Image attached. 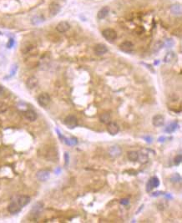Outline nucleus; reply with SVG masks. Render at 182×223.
Here are the masks:
<instances>
[{
    "label": "nucleus",
    "mask_w": 182,
    "mask_h": 223,
    "mask_svg": "<svg viewBox=\"0 0 182 223\" xmlns=\"http://www.w3.org/2000/svg\"><path fill=\"white\" fill-rule=\"evenodd\" d=\"M163 47H164V42L161 41V40L157 41L156 44H155V45H154V52H158V51H160Z\"/></svg>",
    "instance_id": "26"
},
{
    "label": "nucleus",
    "mask_w": 182,
    "mask_h": 223,
    "mask_svg": "<svg viewBox=\"0 0 182 223\" xmlns=\"http://www.w3.org/2000/svg\"><path fill=\"white\" fill-rule=\"evenodd\" d=\"M94 51L97 55H103V54L108 52V48H107V46L105 44H96L94 46Z\"/></svg>",
    "instance_id": "13"
},
{
    "label": "nucleus",
    "mask_w": 182,
    "mask_h": 223,
    "mask_svg": "<svg viewBox=\"0 0 182 223\" xmlns=\"http://www.w3.org/2000/svg\"><path fill=\"white\" fill-rule=\"evenodd\" d=\"M120 49L121 51L126 53V54H130V53L133 52V50H134V44H132V42L125 41L120 44Z\"/></svg>",
    "instance_id": "7"
},
{
    "label": "nucleus",
    "mask_w": 182,
    "mask_h": 223,
    "mask_svg": "<svg viewBox=\"0 0 182 223\" xmlns=\"http://www.w3.org/2000/svg\"><path fill=\"white\" fill-rule=\"evenodd\" d=\"M159 186H160V181H159L158 177H151V179L149 180V182H147V185H146V192L150 193L153 189L158 187Z\"/></svg>",
    "instance_id": "6"
},
{
    "label": "nucleus",
    "mask_w": 182,
    "mask_h": 223,
    "mask_svg": "<svg viewBox=\"0 0 182 223\" xmlns=\"http://www.w3.org/2000/svg\"><path fill=\"white\" fill-rule=\"evenodd\" d=\"M163 196H165V197L167 198V199H173V197H172L171 195V194H168V193H165Z\"/></svg>",
    "instance_id": "36"
},
{
    "label": "nucleus",
    "mask_w": 182,
    "mask_h": 223,
    "mask_svg": "<svg viewBox=\"0 0 182 223\" xmlns=\"http://www.w3.org/2000/svg\"><path fill=\"white\" fill-rule=\"evenodd\" d=\"M107 130L111 135H117L120 131V126L115 122H109L108 124Z\"/></svg>",
    "instance_id": "12"
},
{
    "label": "nucleus",
    "mask_w": 182,
    "mask_h": 223,
    "mask_svg": "<svg viewBox=\"0 0 182 223\" xmlns=\"http://www.w3.org/2000/svg\"><path fill=\"white\" fill-rule=\"evenodd\" d=\"M164 194H165V192H153L152 194H151V197H160V196H161V195H164Z\"/></svg>",
    "instance_id": "31"
},
{
    "label": "nucleus",
    "mask_w": 182,
    "mask_h": 223,
    "mask_svg": "<svg viewBox=\"0 0 182 223\" xmlns=\"http://www.w3.org/2000/svg\"><path fill=\"white\" fill-rule=\"evenodd\" d=\"M171 182L172 183H175V184L181 183V177L180 176V174L175 173V174H173L171 177Z\"/></svg>",
    "instance_id": "25"
},
{
    "label": "nucleus",
    "mask_w": 182,
    "mask_h": 223,
    "mask_svg": "<svg viewBox=\"0 0 182 223\" xmlns=\"http://www.w3.org/2000/svg\"><path fill=\"white\" fill-rule=\"evenodd\" d=\"M24 117L28 120H29V121H34V120H36L38 116H37V114L35 111H34L32 109H28V110H26L24 112Z\"/></svg>",
    "instance_id": "19"
},
{
    "label": "nucleus",
    "mask_w": 182,
    "mask_h": 223,
    "mask_svg": "<svg viewBox=\"0 0 182 223\" xmlns=\"http://www.w3.org/2000/svg\"><path fill=\"white\" fill-rule=\"evenodd\" d=\"M69 28H70V25L67 21H61L57 24L56 30L59 33H64V32L68 31L69 29Z\"/></svg>",
    "instance_id": "16"
},
{
    "label": "nucleus",
    "mask_w": 182,
    "mask_h": 223,
    "mask_svg": "<svg viewBox=\"0 0 182 223\" xmlns=\"http://www.w3.org/2000/svg\"><path fill=\"white\" fill-rule=\"evenodd\" d=\"M17 65H14V66H13L12 68V69H11V72H10V76H13V75H14L15 74L16 71H17Z\"/></svg>",
    "instance_id": "34"
},
{
    "label": "nucleus",
    "mask_w": 182,
    "mask_h": 223,
    "mask_svg": "<svg viewBox=\"0 0 182 223\" xmlns=\"http://www.w3.org/2000/svg\"><path fill=\"white\" fill-rule=\"evenodd\" d=\"M99 120L103 124H109L110 122V114L109 113H104L99 116Z\"/></svg>",
    "instance_id": "23"
},
{
    "label": "nucleus",
    "mask_w": 182,
    "mask_h": 223,
    "mask_svg": "<svg viewBox=\"0 0 182 223\" xmlns=\"http://www.w3.org/2000/svg\"><path fill=\"white\" fill-rule=\"evenodd\" d=\"M60 171H61L60 168H58L57 170H55V173H56V174H59V173H60Z\"/></svg>",
    "instance_id": "38"
},
{
    "label": "nucleus",
    "mask_w": 182,
    "mask_h": 223,
    "mask_svg": "<svg viewBox=\"0 0 182 223\" xmlns=\"http://www.w3.org/2000/svg\"><path fill=\"white\" fill-rule=\"evenodd\" d=\"M14 200L19 204V206L21 208H24V207H26L29 203L30 202L31 198L29 197V196L22 195V196H18V197H16Z\"/></svg>",
    "instance_id": "4"
},
{
    "label": "nucleus",
    "mask_w": 182,
    "mask_h": 223,
    "mask_svg": "<svg viewBox=\"0 0 182 223\" xmlns=\"http://www.w3.org/2000/svg\"><path fill=\"white\" fill-rule=\"evenodd\" d=\"M177 60V56L176 54L174 52H168L165 55V58H164V62L166 63V64H172L176 62Z\"/></svg>",
    "instance_id": "15"
},
{
    "label": "nucleus",
    "mask_w": 182,
    "mask_h": 223,
    "mask_svg": "<svg viewBox=\"0 0 182 223\" xmlns=\"http://www.w3.org/2000/svg\"><path fill=\"white\" fill-rule=\"evenodd\" d=\"M14 40L13 39H10L9 43H8V44H7V46H8V48L10 49L12 47H14Z\"/></svg>",
    "instance_id": "33"
},
{
    "label": "nucleus",
    "mask_w": 182,
    "mask_h": 223,
    "mask_svg": "<svg viewBox=\"0 0 182 223\" xmlns=\"http://www.w3.org/2000/svg\"><path fill=\"white\" fill-rule=\"evenodd\" d=\"M44 21V19L42 15H35L34 17H33L31 19V23L34 25H37V24H39Z\"/></svg>",
    "instance_id": "24"
},
{
    "label": "nucleus",
    "mask_w": 182,
    "mask_h": 223,
    "mask_svg": "<svg viewBox=\"0 0 182 223\" xmlns=\"http://www.w3.org/2000/svg\"><path fill=\"white\" fill-rule=\"evenodd\" d=\"M120 203L121 205H123V206H127V205H129V203H130V199H128V198H123V199L120 200Z\"/></svg>",
    "instance_id": "29"
},
{
    "label": "nucleus",
    "mask_w": 182,
    "mask_h": 223,
    "mask_svg": "<svg viewBox=\"0 0 182 223\" xmlns=\"http://www.w3.org/2000/svg\"><path fill=\"white\" fill-rule=\"evenodd\" d=\"M177 128H178V122L174 121V122H171L169 125H167V127L165 129V131L168 134H171L176 130Z\"/></svg>",
    "instance_id": "21"
},
{
    "label": "nucleus",
    "mask_w": 182,
    "mask_h": 223,
    "mask_svg": "<svg viewBox=\"0 0 182 223\" xmlns=\"http://www.w3.org/2000/svg\"><path fill=\"white\" fill-rule=\"evenodd\" d=\"M22 208L19 206V204L16 202L14 200H12V202L8 207V211L9 212V213L14 215V214H18L19 212H20Z\"/></svg>",
    "instance_id": "9"
},
{
    "label": "nucleus",
    "mask_w": 182,
    "mask_h": 223,
    "mask_svg": "<svg viewBox=\"0 0 182 223\" xmlns=\"http://www.w3.org/2000/svg\"><path fill=\"white\" fill-rule=\"evenodd\" d=\"M143 139L146 140L147 143H149V144H151L152 143V140H153V138L150 136V135H145V136H143Z\"/></svg>",
    "instance_id": "30"
},
{
    "label": "nucleus",
    "mask_w": 182,
    "mask_h": 223,
    "mask_svg": "<svg viewBox=\"0 0 182 223\" xmlns=\"http://www.w3.org/2000/svg\"><path fill=\"white\" fill-rule=\"evenodd\" d=\"M102 35L107 41L109 42H114L117 38L116 32L112 29H105L102 32Z\"/></svg>",
    "instance_id": "3"
},
{
    "label": "nucleus",
    "mask_w": 182,
    "mask_h": 223,
    "mask_svg": "<svg viewBox=\"0 0 182 223\" xmlns=\"http://www.w3.org/2000/svg\"><path fill=\"white\" fill-rule=\"evenodd\" d=\"M109 13V7H103L97 14V18L99 19H104V18H106Z\"/></svg>",
    "instance_id": "20"
},
{
    "label": "nucleus",
    "mask_w": 182,
    "mask_h": 223,
    "mask_svg": "<svg viewBox=\"0 0 182 223\" xmlns=\"http://www.w3.org/2000/svg\"><path fill=\"white\" fill-rule=\"evenodd\" d=\"M64 124L66 125L69 129H74L78 125V119L73 114H69L67 117H65V119L64 120Z\"/></svg>",
    "instance_id": "2"
},
{
    "label": "nucleus",
    "mask_w": 182,
    "mask_h": 223,
    "mask_svg": "<svg viewBox=\"0 0 182 223\" xmlns=\"http://www.w3.org/2000/svg\"><path fill=\"white\" fill-rule=\"evenodd\" d=\"M181 161H182L181 155V154H180V155H177V156H176V158H175V161H174V162H175V165H176V166L180 165V164L181 163Z\"/></svg>",
    "instance_id": "28"
},
{
    "label": "nucleus",
    "mask_w": 182,
    "mask_h": 223,
    "mask_svg": "<svg viewBox=\"0 0 182 223\" xmlns=\"http://www.w3.org/2000/svg\"><path fill=\"white\" fill-rule=\"evenodd\" d=\"M166 140V137H165V136H161L159 139H158V141L160 142V143H163V142H165Z\"/></svg>",
    "instance_id": "35"
},
{
    "label": "nucleus",
    "mask_w": 182,
    "mask_h": 223,
    "mask_svg": "<svg viewBox=\"0 0 182 223\" xmlns=\"http://www.w3.org/2000/svg\"><path fill=\"white\" fill-rule=\"evenodd\" d=\"M127 156H128V159L133 162H135L139 160V153L137 151H130L128 152Z\"/></svg>",
    "instance_id": "22"
},
{
    "label": "nucleus",
    "mask_w": 182,
    "mask_h": 223,
    "mask_svg": "<svg viewBox=\"0 0 182 223\" xmlns=\"http://www.w3.org/2000/svg\"><path fill=\"white\" fill-rule=\"evenodd\" d=\"M174 44H175V42L172 39H167L164 42V46L166 48H171L174 46Z\"/></svg>",
    "instance_id": "27"
},
{
    "label": "nucleus",
    "mask_w": 182,
    "mask_h": 223,
    "mask_svg": "<svg viewBox=\"0 0 182 223\" xmlns=\"http://www.w3.org/2000/svg\"><path fill=\"white\" fill-rule=\"evenodd\" d=\"M50 96L47 93H42L38 96V103L42 107H46L50 102Z\"/></svg>",
    "instance_id": "5"
},
{
    "label": "nucleus",
    "mask_w": 182,
    "mask_h": 223,
    "mask_svg": "<svg viewBox=\"0 0 182 223\" xmlns=\"http://www.w3.org/2000/svg\"><path fill=\"white\" fill-rule=\"evenodd\" d=\"M152 124L156 127H161L165 124V118L162 114H156L152 118Z\"/></svg>",
    "instance_id": "10"
},
{
    "label": "nucleus",
    "mask_w": 182,
    "mask_h": 223,
    "mask_svg": "<svg viewBox=\"0 0 182 223\" xmlns=\"http://www.w3.org/2000/svg\"><path fill=\"white\" fill-rule=\"evenodd\" d=\"M171 12L173 15L176 16H181V4H175L171 6Z\"/></svg>",
    "instance_id": "17"
},
{
    "label": "nucleus",
    "mask_w": 182,
    "mask_h": 223,
    "mask_svg": "<svg viewBox=\"0 0 182 223\" xmlns=\"http://www.w3.org/2000/svg\"><path fill=\"white\" fill-rule=\"evenodd\" d=\"M39 84V80L36 77H34V76H31L29 78L27 79L26 81V85L28 88L29 89H34L35 87H37Z\"/></svg>",
    "instance_id": "18"
},
{
    "label": "nucleus",
    "mask_w": 182,
    "mask_h": 223,
    "mask_svg": "<svg viewBox=\"0 0 182 223\" xmlns=\"http://www.w3.org/2000/svg\"><path fill=\"white\" fill-rule=\"evenodd\" d=\"M44 209V203L41 202H36L31 209V212H30V216L33 220H35L37 218L39 217L40 213L42 212Z\"/></svg>",
    "instance_id": "1"
},
{
    "label": "nucleus",
    "mask_w": 182,
    "mask_h": 223,
    "mask_svg": "<svg viewBox=\"0 0 182 223\" xmlns=\"http://www.w3.org/2000/svg\"><path fill=\"white\" fill-rule=\"evenodd\" d=\"M4 93V88L2 85H0V96H2Z\"/></svg>",
    "instance_id": "37"
},
{
    "label": "nucleus",
    "mask_w": 182,
    "mask_h": 223,
    "mask_svg": "<svg viewBox=\"0 0 182 223\" xmlns=\"http://www.w3.org/2000/svg\"><path fill=\"white\" fill-rule=\"evenodd\" d=\"M60 10H61V7H60V5H59L58 3L53 2V3H51V4H49V11L50 15H57L60 12Z\"/></svg>",
    "instance_id": "11"
},
{
    "label": "nucleus",
    "mask_w": 182,
    "mask_h": 223,
    "mask_svg": "<svg viewBox=\"0 0 182 223\" xmlns=\"http://www.w3.org/2000/svg\"><path fill=\"white\" fill-rule=\"evenodd\" d=\"M49 177H50V172L49 171H46V170H41V171H39L37 172L36 177L37 179L39 181V182H44L48 181L49 179Z\"/></svg>",
    "instance_id": "8"
},
{
    "label": "nucleus",
    "mask_w": 182,
    "mask_h": 223,
    "mask_svg": "<svg viewBox=\"0 0 182 223\" xmlns=\"http://www.w3.org/2000/svg\"><path fill=\"white\" fill-rule=\"evenodd\" d=\"M122 153V150L119 145H113L109 148V156L114 157V158H117L121 155Z\"/></svg>",
    "instance_id": "14"
},
{
    "label": "nucleus",
    "mask_w": 182,
    "mask_h": 223,
    "mask_svg": "<svg viewBox=\"0 0 182 223\" xmlns=\"http://www.w3.org/2000/svg\"><path fill=\"white\" fill-rule=\"evenodd\" d=\"M64 160H65V166H67L69 163V156L68 152L64 153Z\"/></svg>",
    "instance_id": "32"
}]
</instances>
